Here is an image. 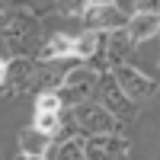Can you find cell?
I'll return each mask as SVG.
<instances>
[{
  "label": "cell",
  "mask_w": 160,
  "mask_h": 160,
  "mask_svg": "<svg viewBox=\"0 0 160 160\" xmlns=\"http://www.w3.org/2000/svg\"><path fill=\"white\" fill-rule=\"evenodd\" d=\"M68 122H71V131L74 135H106V131H115L118 128V118L106 109L102 102H93V99H83L71 106L68 112Z\"/></svg>",
  "instance_id": "cell-1"
},
{
  "label": "cell",
  "mask_w": 160,
  "mask_h": 160,
  "mask_svg": "<svg viewBox=\"0 0 160 160\" xmlns=\"http://www.w3.org/2000/svg\"><path fill=\"white\" fill-rule=\"evenodd\" d=\"M7 38V48L13 51V58L22 55V58H32L38 55V48H42V29H38V19L26 16V13H16V16H10L3 32H0Z\"/></svg>",
  "instance_id": "cell-2"
},
{
  "label": "cell",
  "mask_w": 160,
  "mask_h": 160,
  "mask_svg": "<svg viewBox=\"0 0 160 160\" xmlns=\"http://www.w3.org/2000/svg\"><path fill=\"white\" fill-rule=\"evenodd\" d=\"M7 96L16 99V96H26L32 90H42V64H35L32 58H22L16 55L10 64H7Z\"/></svg>",
  "instance_id": "cell-3"
},
{
  "label": "cell",
  "mask_w": 160,
  "mask_h": 160,
  "mask_svg": "<svg viewBox=\"0 0 160 160\" xmlns=\"http://www.w3.org/2000/svg\"><path fill=\"white\" fill-rule=\"evenodd\" d=\"M96 87H99V71L87 68V64H77V68H68L58 93H61L64 102L77 106V102H83L90 96H96Z\"/></svg>",
  "instance_id": "cell-4"
},
{
  "label": "cell",
  "mask_w": 160,
  "mask_h": 160,
  "mask_svg": "<svg viewBox=\"0 0 160 160\" xmlns=\"http://www.w3.org/2000/svg\"><path fill=\"white\" fill-rule=\"evenodd\" d=\"M96 96H99V102H102L115 118H131V115H135V99L125 96V90L118 87V80H115L112 74H99Z\"/></svg>",
  "instance_id": "cell-5"
},
{
  "label": "cell",
  "mask_w": 160,
  "mask_h": 160,
  "mask_svg": "<svg viewBox=\"0 0 160 160\" xmlns=\"http://www.w3.org/2000/svg\"><path fill=\"white\" fill-rule=\"evenodd\" d=\"M112 77L118 80V87L125 90V96H131L135 102H141V99H148V96L157 93V80L148 77L144 71H138V68H131V64H118V68H112Z\"/></svg>",
  "instance_id": "cell-6"
},
{
  "label": "cell",
  "mask_w": 160,
  "mask_h": 160,
  "mask_svg": "<svg viewBox=\"0 0 160 160\" xmlns=\"http://www.w3.org/2000/svg\"><path fill=\"white\" fill-rule=\"evenodd\" d=\"M87 160H125L128 157V141L118 131H106V135H90L83 141Z\"/></svg>",
  "instance_id": "cell-7"
},
{
  "label": "cell",
  "mask_w": 160,
  "mask_h": 160,
  "mask_svg": "<svg viewBox=\"0 0 160 160\" xmlns=\"http://www.w3.org/2000/svg\"><path fill=\"white\" fill-rule=\"evenodd\" d=\"M131 51H135V42H131L128 29L122 26V29H109L106 38H99V51L96 55H102L106 68H118V64H128Z\"/></svg>",
  "instance_id": "cell-8"
},
{
  "label": "cell",
  "mask_w": 160,
  "mask_h": 160,
  "mask_svg": "<svg viewBox=\"0 0 160 160\" xmlns=\"http://www.w3.org/2000/svg\"><path fill=\"white\" fill-rule=\"evenodd\" d=\"M83 19L90 29L96 32H109V29H122V26L128 22V13H122L115 3H102V7H90L83 13Z\"/></svg>",
  "instance_id": "cell-9"
},
{
  "label": "cell",
  "mask_w": 160,
  "mask_h": 160,
  "mask_svg": "<svg viewBox=\"0 0 160 160\" xmlns=\"http://www.w3.org/2000/svg\"><path fill=\"white\" fill-rule=\"evenodd\" d=\"M125 29L131 35V42L141 45V42H148V38L160 35V16L157 13H131L128 22H125Z\"/></svg>",
  "instance_id": "cell-10"
},
{
  "label": "cell",
  "mask_w": 160,
  "mask_h": 160,
  "mask_svg": "<svg viewBox=\"0 0 160 160\" xmlns=\"http://www.w3.org/2000/svg\"><path fill=\"white\" fill-rule=\"evenodd\" d=\"M51 138H55V135H48V131H42V128H35V125H32V128H22V131H19V148H22L26 154L45 157L48 148L55 144Z\"/></svg>",
  "instance_id": "cell-11"
},
{
  "label": "cell",
  "mask_w": 160,
  "mask_h": 160,
  "mask_svg": "<svg viewBox=\"0 0 160 160\" xmlns=\"http://www.w3.org/2000/svg\"><path fill=\"white\" fill-rule=\"evenodd\" d=\"M68 55H74V35H64V32H55L38 48V61H61Z\"/></svg>",
  "instance_id": "cell-12"
},
{
  "label": "cell",
  "mask_w": 160,
  "mask_h": 160,
  "mask_svg": "<svg viewBox=\"0 0 160 160\" xmlns=\"http://www.w3.org/2000/svg\"><path fill=\"white\" fill-rule=\"evenodd\" d=\"M45 160H87V148H83L80 138H68L61 144H51Z\"/></svg>",
  "instance_id": "cell-13"
},
{
  "label": "cell",
  "mask_w": 160,
  "mask_h": 160,
  "mask_svg": "<svg viewBox=\"0 0 160 160\" xmlns=\"http://www.w3.org/2000/svg\"><path fill=\"white\" fill-rule=\"evenodd\" d=\"M96 51H99V32L96 29H87L74 38V58L90 61V58H96Z\"/></svg>",
  "instance_id": "cell-14"
},
{
  "label": "cell",
  "mask_w": 160,
  "mask_h": 160,
  "mask_svg": "<svg viewBox=\"0 0 160 160\" xmlns=\"http://www.w3.org/2000/svg\"><path fill=\"white\" fill-rule=\"evenodd\" d=\"M90 7H93L90 0H58V13H64V16H83Z\"/></svg>",
  "instance_id": "cell-15"
},
{
  "label": "cell",
  "mask_w": 160,
  "mask_h": 160,
  "mask_svg": "<svg viewBox=\"0 0 160 160\" xmlns=\"http://www.w3.org/2000/svg\"><path fill=\"white\" fill-rule=\"evenodd\" d=\"M135 13H157V16H160V0H138Z\"/></svg>",
  "instance_id": "cell-16"
},
{
  "label": "cell",
  "mask_w": 160,
  "mask_h": 160,
  "mask_svg": "<svg viewBox=\"0 0 160 160\" xmlns=\"http://www.w3.org/2000/svg\"><path fill=\"white\" fill-rule=\"evenodd\" d=\"M112 3L122 10V13H135L138 10V0H112Z\"/></svg>",
  "instance_id": "cell-17"
},
{
  "label": "cell",
  "mask_w": 160,
  "mask_h": 160,
  "mask_svg": "<svg viewBox=\"0 0 160 160\" xmlns=\"http://www.w3.org/2000/svg\"><path fill=\"white\" fill-rule=\"evenodd\" d=\"M7 19H10V13H7V7L0 3V32H3V26H7Z\"/></svg>",
  "instance_id": "cell-18"
},
{
  "label": "cell",
  "mask_w": 160,
  "mask_h": 160,
  "mask_svg": "<svg viewBox=\"0 0 160 160\" xmlns=\"http://www.w3.org/2000/svg\"><path fill=\"white\" fill-rule=\"evenodd\" d=\"M13 160H45V157H35V154H26V151H19V157H13Z\"/></svg>",
  "instance_id": "cell-19"
},
{
  "label": "cell",
  "mask_w": 160,
  "mask_h": 160,
  "mask_svg": "<svg viewBox=\"0 0 160 160\" xmlns=\"http://www.w3.org/2000/svg\"><path fill=\"white\" fill-rule=\"evenodd\" d=\"M3 80H7V61L0 58V87H3Z\"/></svg>",
  "instance_id": "cell-20"
},
{
  "label": "cell",
  "mask_w": 160,
  "mask_h": 160,
  "mask_svg": "<svg viewBox=\"0 0 160 160\" xmlns=\"http://www.w3.org/2000/svg\"><path fill=\"white\" fill-rule=\"evenodd\" d=\"M93 7H102V3H112V0H90Z\"/></svg>",
  "instance_id": "cell-21"
},
{
  "label": "cell",
  "mask_w": 160,
  "mask_h": 160,
  "mask_svg": "<svg viewBox=\"0 0 160 160\" xmlns=\"http://www.w3.org/2000/svg\"><path fill=\"white\" fill-rule=\"evenodd\" d=\"M157 61H160V58H157Z\"/></svg>",
  "instance_id": "cell-22"
}]
</instances>
